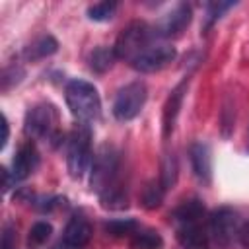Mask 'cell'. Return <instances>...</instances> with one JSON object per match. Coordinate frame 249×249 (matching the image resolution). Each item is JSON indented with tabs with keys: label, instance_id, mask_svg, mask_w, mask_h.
Returning a JSON list of instances; mask_svg holds the SVG:
<instances>
[{
	"label": "cell",
	"instance_id": "obj_1",
	"mask_svg": "<svg viewBox=\"0 0 249 249\" xmlns=\"http://www.w3.org/2000/svg\"><path fill=\"white\" fill-rule=\"evenodd\" d=\"M64 97H66V105H68L70 113L82 124L95 121L99 117V113H101L99 93H97L95 86L86 82V80H72V82H68Z\"/></svg>",
	"mask_w": 249,
	"mask_h": 249
},
{
	"label": "cell",
	"instance_id": "obj_2",
	"mask_svg": "<svg viewBox=\"0 0 249 249\" xmlns=\"http://www.w3.org/2000/svg\"><path fill=\"white\" fill-rule=\"evenodd\" d=\"M160 39L161 37H160L158 29L150 27L144 21H132L130 25H126L121 31V35L117 37V43H115L113 49L117 53V58L128 60L132 64L148 47H152Z\"/></svg>",
	"mask_w": 249,
	"mask_h": 249
},
{
	"label": "cell",
	"instance_id": "obj_3",
	"mask_svg": "<svg viewBox=\"0 0 249 249\" xmlns=\"http://www.w3.org/2000/svg\"><path fill=\"white\" fill-rule=\"evenodd\" d=\"M66 161H68V171L72 177H82L88 167L93 161L91 156V132L88 128V124H80L74 128L70 140H68V154H66Z\"/></svg>",
	"mask_w": 249,
	"mask_h": 249
},
{
	"label": "cell",
	"instance_id": "obj_4",
	"mask_svg": "<svg viewBox=\"0 0 249 249\" xmlns=\"http://www.w3.org/2000/svg\"><path fill=\"white\" fill-rule=\"evenodd\" d=\"M241 226H243L241 216L233 208L222 206L214 210L208 218V235L210 239H214V243L226 247L239 237Z\"/></svg>",
	"mask_w": 249,
	"mask_h": 249
},
{
	"label": "cell",
	"instance_id": "obj_5",
	"mask_svg": "<svg viewBox=\"0 0 249 249\" xmlns=\"http://www.w3.org/2000/svg\"><path fill=\"white\" fill-rule=\"evenodd\" d=\"M119 171V156L111 146H103L91 161V189L99 195L115 187V177Z\"/></svg>",
	"mask_w": 249,
	"mask_h": 249
},
{
	"label": "cell",
	"instance_id": "obj_6",
	"mask_svg": "<svg viewBox=\"0 0 249 249\" xmlns=\"http://www.w3.org/2000/svg\"><path fill=\"white\" fill-rule=\"evenodd\" d=\"M148 91L142 82H130L124 88L119 89L115 101H113V115L119 121H132L138 117L146 103Z\"/></svg>",
	"mask_w": 249,
	"mask_h": 249
},
{
	"label": "cell",
	"instance_id": "obj_7",
	"mask_svg": "<svg viewBox=\"0 0 249 249\" xmlns=\"http://www.w3.org/2000/svg\"><path fill=\"white\" fill-rule=\"evenodd\" d=\"M56 111L49 103H39L27 111L25 132L33 138H53L56 134Z\"/></svg>",
	"mask_w": 249,
	"mask_h": 249
},
{
	"label": "cell",
	"instance_id": "obj_8",
	"mask_svg": "<svg viewBox=\"0 0 249 249\" xmlns=\"http://www.w3.org/2000/svg\"><path fill=\"white\" fill-rule=\"evenodd\" d=\"M177 56V51L173 45L165 43L163 39L156 41L152 47H148L134 62H132V68H136L138 72H144V74H150V72H158L161 68H165L169 62H173Z\"/></svg>",
	"mask_w": 249,
	"mask_h": 249
},
{
	"label": "cell",
	"instance_id": "obj_9",
	"mask_svg": "<svg viewBox=\"0 0 249 249\" xmlns=\"http://www.w3.org/2000/svg\"><path fill=\"white\" fill-rule=\"evenodd\" d=\"M91 239V224L84 214H74L62 231V243L68 249H84Z\"/></svg>",
	"mask_w": 249,
	"mask_h": 249
},
{
	"label": "cell",
	"instance_id": "obj_10",
	"mask_svg": "<svg viewBox=\"0 0 249 249\" xmlns=\"http://www.w3.org/2000/svg\"><path fill=\"white\" fill-rule=\"evenodd\" d=\"M37 165H39V152H37L35 144L31 140H27L18 148V152L12 160V179L14 181L27 179L37 169Z\"/></svg>",
	"mask_w": 249,
	"mask_h": 249
},
{
	"label": "cell",
	"instance_id": "obj_11",
	"mask_svg": "<svg viewBox=\"0 0 249 249\" xmlns=\"http://www.w3.org/2000/svg\"><path fill=\"white\" fill-rule=\"evenodd\" d=\"M175 235H177V241L183 249H206L208 241H210L208 228H204L202 222L177 224Z\"/></svg>",
	"mask_w": 249,
	"mask_h": 249
},
{
	"label": "cell",
	"instance_id": "obj_12",
	"mask_svg": "<svg viewBox=\"0 0 249 249\" xmlns=\"http://www.w3.org/2000/svg\"><path fill=\"white\" fill-rule=\"evenodd\" d=\"M191 18H193L191 6H187V4L175 6V8L161 19V23H160V27H158L160 37L167 39V37H175V35L183 33V31L189 27Z\"/></svg>",
	"mask_w": 249,
	"mask_h": 249
},
{
	"label": "cell",
	"instance_id": "obj_13",
	"mask_svg": "<svg viewBox=\"0 0 249 249\" xmlns=\"http://www.w3.org/2000/svg\"><path fill=\"white\" fill-rule=\"evenodd\" d=\"M189 160H191V167L195 177L208 185L212 179V156H210V148L204 142H195L189 148Z\"/></svg>",
	"mask_w": 249,
	"mask_h": 249
},
{
	"label": "cell",
	"instance_id": "obj_14",
	"mask_svg": "<svg viewBox=\"0 0 249 249\" xmlns=\"http://www.w3.org/2000/svg\"><path fill=\"white\" fill-rule=\"evenodd\" d=\"M204 204L198 198H189L185 202H181L175 210H173V222L177 224H191V222H202L204 218Z\"/></svg>",
	"mask_w": 249,
	"mask_h": 249
},
{
	"label": "cell",
	"instance_id": "obj_15",
	"mask_svg": "<svg viewBox=\"0 0 249 249\" xmlns=\"http://www.w3.org/2000/svg\"><path fill=\"white\" fill-rule=\"evenodd\" d=\"M183 91H185V82L179 84L167 103H165V109H163V136H169L171 130H173V124H175V119H177V113H179V107H181V101H183Z\"/></svg>",
	"mask_w": 249,
	"mask_h": 249
},
{
	"label": "cell",
	"instance_id": "obj_16",
	"mask_svg": "<svg viewBox=\"0 0 249 249\" xmlns=\"http://www.w3.org/2000/svg\"><path fill=\"white\" fill-rule=\"evenodd\" d=\"M130 249H161L163 247V239L156 230H142L138 228L130 239H128Z\"/></svg>",
	"mask_w": 249,
	"mask_h": 249
},
{
	"label": "cell",
	"instance_id": "obj_17",
	"mask_svg": "<svg viewBox=\"0 0 249 249\" xmlns=\"http://www.w3.org/2000/svg\"><path fill=\"white\" fill-rule=\"evenodd\" d=\"M115 60H117V53L113 47H97L89 54V68L97 74H103L113 68Z\"/></svg>",
	"mask_w": 249,
	"mask_h": 249
},
{
	"label": "cell",
	"instance_id": "obj_18",
	"mask_svg": "<svg viewBox=\"0 0 249 249\" xmlns=\"http://www.w3.org/2000/svg\"><path fill=\"white\" fill-rule=\"evenodd\" d=\"M56 49H58L56 39L51 37V35H43V37H39L37 41H33L27 47L25 56L29 60H39V58H45V56H51L53 53H56Z\"/></svg>",
	"mask_w": 249,
	"mask_h": 249
},
{
	"label": "cell",
	"instance_id": "obj_19",
	"mask_svg": "<svg viewBox=\"0 0 249 249\" xmlns=\"http://www.w3.org/2000/svg\"><path fill=\"white\" fill-rule=\"evenodd\" d=\"M136 230H138V224L132 218H117L105 224V231L113 237H130Z\"/></svg>",
	"mask_w": 249,
	"mask_h": 249
},
{
	"label": "cell",
	"instance_id": "obj_20",
	"mask_svg": "<svg viewBox=\"0 0 249 249\" xmlns=\"http://www.w3.org/2000/svg\"><path fill=\"white\" fill-rule=\"evenodd\" d=\"M163 187H161V183L158 181H150L144 189H142V195H140V200H142V204H144V208H158L160 204H161V200H163Z\"/></svg>",
	"mask_w": 249,
	"mask_h": 249
},
{
	"label": "cell",
	"instance_id": "obj_21",
	"mask_svg": "<svg viewBox=\"0 0 249 249\" xmlns=\"http://www.w3.org/2000/svg\"><path fill=\"white\" fill-rule=\"evenodd\" d=\"M115 12H117V2L103 0V2H95L88 8V18L93 21H107L115 16Z\"/></svg>",
	"mask_w": 249,
	"mask_h": 249
},
{
	"label": "cell",
	"instance_id": "obj_22",
	"mask_svg": "<svg viewBox=\"0 0 249 249\" xmlns=\"http://www.w3.org/2000/svg\"><path fill=\"white\" fill-rule=\"evenodd\" d=\"M177 179V161L173 156H165L161 161V173H160V183L163 191H167Z\"/></svg>",
	"mask_w": 249,
	"mask_h": 249
},
{
	"label": "cell",
	"instance_id": "obj_23",
	"mask_svg": "<svg viewBox=\"0 0 249 249\" xmlns=\"http://www.w3.org/2000/svg\"><path fill=\"white\" fill-rule=\"evenodd\" d=\"M53 233V226L49 222H35L29 230V245H43Z\"/></svg>",
	"mask_w": 249,
	"mask_h": 249
},
{
	"label": "cell",
	"instance_id": "obj_24",
	"mask_svg": "<svg viewBox=\"0 0 249 249\" xmlns=\"http://www.w3.org/2000/svg\"><path fill=\"white\" fill-rule=\"evenodd\" d=\"M233 4L231 2H212V4H208V21L212 23V21H216L218 18H222V14L228 10V8H231Z\"/></svg>",
	"mask_w": 249,
	"mask_h": 249
},
{
	"label": "cell",
	"instance_id": "obj_25",
	"mask_svg": "<svg viewBox=\"0 0 249 249\" xmlns=\"http://www.w3.org/2000/svg\"><path fill=\"white\" fill-rule=\"evenodd\" d=\"M0 247L2 249H14V231L10 228L4 230V233H2V245Z\"/></svg>",
	"mask_w": 249,
	"mask_h": 249
},
{
	"label": "cell",
	"instance_id": "obj_26",
	"mask_svg": "<svg viewBox=\"0 0 249 249\" xmlns=\"http://www.w3.org/2000/svg\"><path fill=\"white\" fill-rule=\"evenodd\" d=\"M237 241H239L245 249H249V222H243V226H241V230H239Z\"/></svg>",
	"mask_w": 249,
	"mask_h": 249
},
{
	"label": "cell",
	"instance_id": "obj_27",
	"mask_svg": "<svg viewBox=\"0 0 249 249\" xmlns=\"http://www.w3.org/2000/svg\"><path fill=\"white\" fill-rule=\"evenodd\" d=\"M6 142H8V121L2 115V148L6 146Z\"/></svg>",
	"mask_w": 249,
	"mask_h": 249
}]
</instances>
